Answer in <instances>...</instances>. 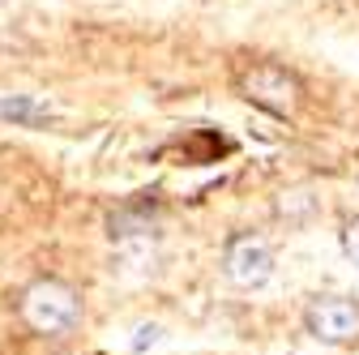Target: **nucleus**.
Returning a JSON list of instances; mask_svg holds the SVG:
<instances>
[{
  "instance_id": "1",
  "label": "nucleus",
  "mask_w": 359,
  "mask_h": 355,
  "mask_svg": "<svg viewBox=\"0 0 359 355\" xmlns=\"http://www.w3.org/2000/svg\"><path fill=\"white\" fill-rule=\"evenodd\" d=\"M18 313H22L26 330H34L43 338H60L81 321V295L60 279H39L22 291Z\"/></svg>"
},
{
  "instance_id": "5",
  "label": "nucleus",
  "mask_w": 359,
  "mask_h": 355,
  "mask_svg": "<svg viewBox=\"0 0 359 355\" xmlns=\"http://www.w3.org/2000/svg\"><path fill=\"white\" fill-rule=\"evenodd\" d=\"M0 116H9V120H26V124H39L48 112H43L39 103H30V99H5V103H0Z\"/></svg>"
},
{
  "instance_id": "2",
  "label": "nucleus",
  "mask_w": 359,
  "mask_h": 355,
  "mask_svg": "<svg viewBox=\"0 0 359 355\" xmlns=\"http://www.w3.org/2000/svg\"><path fill=\"white\" fill-rule=\"evenodd\" d=\"M236 91H240L252 107H261V112H269V116H291V112L299 107V99H304L299 77H295L291 69H283V65H269V60L248 65V69L236 77Z\"/></svg>"
},
{
  "instance_id": "4",
  "label": "nucleus",
  "mask_w": 359,
  "mask_h": 355,
  "mask_svg": "<svg viewBox=\"0 0 359 355\" xmlns=\"http://www.w3.org/2000/svg\"><path fill=\"white\" fill-rule=\"evenodd\" d=\"M222 274H227L236 287H261L269 274H274V253H269L261 240H252V236H240V240L227 244Z\"/></svg>"
},
{
  "instance_id": "3",
  "label": "nucleus",
  "mask_w": 359,
  "mask_h": 355,
  "mask_svg": "<svg viewBox=\"0 0 359 355\" xmlns=\"http://www.w3.org/2000/svg\"><path fill=\"white\" fill-rule=\"evenodd\" d=\"M304 330L321 342H359V304L342 300V295H325L312 300L304 313Z\"/></svg>"
},
{
  "instance_id": "6",
  "label": "nucleus",
  "mask_w": 359,
  "mask_h": 355,
  "mask_svg": "<svg viewBox=\"0 0 359 355\" xmlns=\"http://www.w3.org/2000/svg\"><path fill=\"white\" fill-rule=\"evenodd\" d=\"M342 253L359 265V218H351V223L342 227Z\"/></svg>"
}]
</instances>
